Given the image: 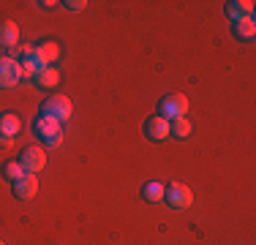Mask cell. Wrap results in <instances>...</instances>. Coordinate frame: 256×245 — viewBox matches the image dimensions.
<instances>
[{
  "label": "cell",
  "mask_w": 256,
  "mask_h": 245,
  "mask_svg": "<svg viewBox=\"0 0 256 245\" xmlns=\"http://www.w3.org/2000/svg\"><path fill=\"white\" fill-rule=\"evenodd\" d=\"M11 186H14V196L22 202L33 199V196L38 194V180H36V174H22L20 180H14Z\"/></svg>",
  "instance_id": "cell-7"
},
{
  "label": "cell",
  "mask_w": 256,
  "mask_h": 245,
  "mask_svg": "<svg viewBox=\"0 0 256 245\" xmlns=\"http://www.w3.org/2000/svg\"><path fill=\"white\" fill-rule=\"evenodd\" d=\"M38 6H41V8H54L58 3H54V0H44V3H38Z\"/></svg>",
  "instance_id": "cell-20"
},
{
  "label": "cell",
  "mask_w": 256,
  "mask_h": 245,
  "mask_svg": "<svg viewBox=\"0 0 256 245\" xmlns=\"http://www.w3.org/2000/svg\"><path fill=\"white\" fill-rule=\"evenodd\" d=\"M33 128H36V136L44 142V147H60L63 144V128H60L58 120L41 114V118L33 122Z\"/></svg>",
  "instance_id": "cell-2"
},
{
  "label": "cell",
  "mask_w": 256,
  "mask_h": 245,
  "mask_svg": "<svg viewBox=\"0 0 256 245\" xmlns=\"http://www.w3.org/2000/svg\"><path fill=\"white\" fill-rule=\"evenodd\" d=\"M16 41H20V28H16L11 20H3V22H0V46L14 49Z\"/></svg>",
  "instance_id": "cell-10"
},
{
  "label": "cell",
  "mask_w": 256,
  "mask_h": 245,
  "mask_svg": "<svg viewBox=\"0 0 256 245\" xmlns=\"http://www.w3.org/2000/svg\"><path fill=\"white\" fill-rule=\"evenodd\" d=\"M11 142H14L11 136H6V134H0V147H11Z\"/></svg>",
  "instance_id": "cell-19"
},
{
  "label": "cell",
  "mask_w": 256,
  "mask_h": 245,
  "mask_svg": "<svg viewBox=\"0 0 256 245\" xmlns=\"http://www.w3.org/2000/svg\"><path fill=\"white\" fill-rule=\"evenodd\" d=\"M164 202L169 207H174V210H186L194 202V191L188 186H182V182H172L169 188H164Z\"/></svg>",
  "instance_id": "cell-5"
},
{
  "label": "cell",
  "mask_w": 256,
  "mask_h": 245,
  "mask_svg": "<svg viewBox=\"0 0 256 245\" xmlns=\"http://www.w3.org/2000/svg\"><path fill=\"white\" fill-rule=\"evenodd\" d=\"M144 134H148V139H153V142H164V139H169V120L158 118V114L148 118V120H144Z\"/></svg>",
  "instance_id": "cell-8"
},
{
  "label": "cell",
  "mask_w": 256,
  "mask_h": 245,
  "mask_svg": "<svg viewBox=\"0 0 256 245\" xmlns=\"http://www.w3.org/2000/svg\"><path fill=\"white\" fill-rule=\"evenodd\" d=\"M36 58H38L44 66H52L54 60L60 58V46H58V41H41V44L36 46Z\"/></svg>",
  "instance_id": "cell-11"
},
{
  "label": "cell",
  "mask_w": 256,
  "mask_h": 245,
  "mask_svg": "<svg viewBox=\"0 0 256 245\" xmlns=\"http://www.w3.org/2000/svg\"><path fill=\"white\" fill-rule=\"evenodd\" d=\"M0 245H6V242H0Z\"/></svg>",
  "instance_id": "cell-21"
},
{
  "label": "cell",
  "mask_w": 256,
  "mask_h": 245,
  "mask_svg": "<svg viewBox=\"0 0 256 245\" xmlns=\"http://www.w3.org/2000/svg\"><path fill=\"white\" fill-rule=\"evenodd\" d=\"M20 128H22V120H20L16 112H3L0 114V134H6V136L14 139L16 134H20Z\"/></svg>",
  "instance_id": "cell-12"
},
{
  "label": "cell",
  "mask_w": 256,
  "mask_h": 245,
  "mask_svg": "<svg viewBox=\"0 0 256 245\" xmlns=\"http://www.w3.org/2000/svg\"><path fill=\"white\" fill-rule=\"evenodd\" d=\"M142 199L150 202V204H156V202H164V186H161V182H156V180L144 182V186H142Z\"/></svg>",
  "instance_id": "cell-15"
},
{
  "label": "cell",
  "mask_w": 256,
  "mask_h": 245,
  "mask_svg": "<svg viewBox=\"0 0 256 245\" xmlns=\"http://www.w3.org/2000/svg\"><path fill=\"white\" fill-rule=\"evenodd\" d=\"M20 166L25 174H38L41 169L46 166V152H44V147H38V144H30L22 150V156H20Z\"/></svg>",
  "instance_id": "cell-4"
},
{
  "label": "cell",
  "mask_w": 256,
  "mask_h": 245,
  "mask_svg": "<svg viewBox=\"0 0 256 245\" xmlns=\"http://www.w3.org/2000/svg\"><path fill=\"white\" fill-rule=\"evenodd\" d=\"M60 82V71L54 68V66H46L44 71H38V76H36V84H38V88H54V84Z\"/></svg>",
  "instance_id": "cell-14"
},
{
  "label": "cell",
  "mask_w": 256,
  "mask_h": 245,
  "mask_svg": "<svg viewBox=\"0 0 256 245\" xmlns=\"http://www.w3.org/2000/svg\"><path fill=\"white\" fill-rule=\"evenodd\" d=\"M169 136H174V139H188L191 136V122H188V118H180V120L169 122Z\"/></svg>",
  "instance_id": "cell-16"
},
{
  "label": "cell",
  "mask_w": 256,
  "mask_h": 245,
  "mask_svg": "<svg viewBox=\"0 0 256 245\" xmlns=\"http://www.w3.org/2000/svg\"><path fill=\"white\" fill-rule=\"evenodd\" d=\"M84 6H88V3H82V0H68V3H66V8H71V11H82Z\"/></svg>",
  "instance_id": "cell-18"
},
{
  "label": "cell",
  "mask_w": 256,
  "mask_h": 245,
  "mask_svg": "<svg viewBox=\"0 0 256 245\" xmlns=\"http://www.w3.org/2000/svg\"><path fill=\"white\" fill-rule=\"evenodd\" d=\"M254 8H256L254 0H229L226 16L232 22H240V20H246V16H254Z\"/></svg>",
  "instance_id": "cell-9"
},
{
  "label": "cell",
  "mask_w": 256,
  "mask_h": 245,
  "mask_svg": "<svg viewBox=\"0 0 256 245\" xmlns=\"http://www.w3.org/2000/svg\"><path fill=\"white\" fill-rule=\"evenodd\" d=\"M186 114H188V98L182 93H169L158 101V118L172 122V120L186 118Z\"/></svg>",
  "instance_id": "cell-1"
},
{
  "label": "cell",
  "mask_w": 256,
  "mask_h": 245,
  "mask_svg": "<svg viewBox=\"0 0 256 245\" xmlns=\"http://www.w3.org/2000/svg\"><path fill=\"white\" fill-rule=\"evenodd\" d=\"M71 112H74L71 101H68L66 96H60V93H52V96L44 101V106H41V114H46V118H52V120H58V122L68 120Z\"/></svg>",
  "instance_id": "cell-3"
},
{
  "label": "cell",
  "mask_w": 256,
  "mask_h": 245,
  "mask_svg": "<svg viewBox=\"0 0 256 245\" xmlns=\"http://www.w3.org/2000/svg\"><path fill=\"white\" fill-rule=\"evenodd\" d=\"M22 174H25V172H22L20 161H6V164H3V177H6V180L14 182V180H20Z\"/></svg>",
  "instance_id": "cell-17"
},
{
  "label": "cell",
  "mask_w": 256,
  "mask_h": 245,
  "mask_svg": "<svg viewBox=\"0 0 256 245\" xmlns=\"http://www.w3.org/2000/svg\"><path fill=\"white\" fill-rule=\"evenodd\" d=\"M234 36H237L240 41H251L254 36H256V22H254V16H246V20L234 22Z\"/></svg>",
  "instance_id": "cell-13"
},
{
  "label": "cell",
  "mask_w": 256,
  "mask_h": 245,
  "mask_svg": "<svg viewBox=\"0 0 256 245\" xmlns=\"http://www.w3.org/2000/svg\"><path fill=\"white\" fill-rule=\"evenodd\" d=\"M20 82H22V66L16 63L14 58H8V54H6V58L0 54V88L8 90Z\"/></svg>",
  "instance_id": "cell-6"
}]
</instances>
